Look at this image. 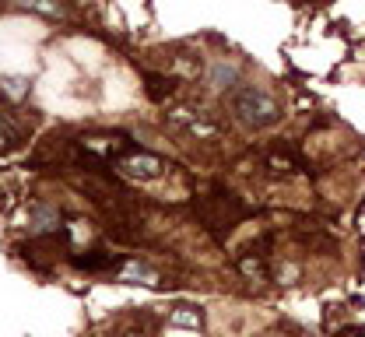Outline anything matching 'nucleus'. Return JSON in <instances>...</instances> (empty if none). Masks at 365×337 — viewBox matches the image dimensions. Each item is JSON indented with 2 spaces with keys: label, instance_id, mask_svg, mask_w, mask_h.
<instances>
[{
  "label": "nucleus",
  "instance_id": "1a4fd4ad",
  "mask_svg": "<svg viewBox=\"0 0 365 337\" xmlns=\"http://www.w3.org/2000/svg\"><path fill=\"white\" fill-rule=\"evenodd\" d=\"M264 169H267L271 176H295V172H299V162H295L292 155H281V151H271V155L264 158Z\"/></svg>",
  "mask_w": 365,
  "mask_h": 337
},
{
  "label": "nucleus",
  "instance_id": "ddd939ff",
  "mask_svg": "<svg viewBox=\"0 0 365 337\" xmlns=\"http://www.w3.org/2000/svg\"><path fill=\"white\" fill-rule=\"evenodd\" d=\"M239 271H242L246 278H253V281H264V278H267V267L257 264L253 256H242V260H239Z\"/></svg>",
  "mask_w": 365,
  "mask_h": 337
},
{
  "label": "nucleus",
  "instance_id": "423d86ee",
  "mask_svg": "<svg viewBox=\"0 0 365 337\" xmlns=\"http://www.w3.org/2000/svg\"><path fill=\"white\" fill-rule=\"evenodd\" d=\"M71 264H74V267H81V271H109V267H120V264H116V256H113V253H106V249L74 253V256H71Z\"/></svg>",
  "mask_w": 365,
  "mask_h": 337
},
{
  "label": "nucleus",
  "instance_id": "2eb2a0df",
  "mask_svg": "<svg viewBox=\"0 0 365 337\" xmlns=\"http://www.w3.org/2000/svg\"><path fill=\"white\" fill-rule=\"evenodd\" d=\"M292 4H319V0H292Z\"/></svg>",
  "mask_w": 365,
  "mask_h": 337
},
{
  "label": "nucleus",
  "instance_id": "9b49d317",
  "mask_svg": "<svg viewBox=\"0 0 365 337\" xmlns=\"http://www.w3.org/2000/svg\"><path fill=\"white\" fill-rule=\"evenodd\" d=\"M0 95L11 98V102H21L29 95V81L25 78H0Z\"/></svg>",
  "mask_w": 365,
  "mask_h": 337
},
{
  "label": "nucleus",
  "instance_id": "f8f14e48",
  "mask_svg": "<svg viewBox=\"0 0 365 337\" xmlns=\"http://www.w3.org/2000/svg\"><path fill=\"white\" fill-rule=\"evenodd\" d=\"M176 74H182L186 81H197L200 78V60L193 53H180L176 56Z\"/></svg>",
  "mask_w": 365,
  "mask_h": 337
},
{
  "label": "nucleus",
  "instance_id": "9d476101",
  "mask_svg": "<svg viewBox=\"0 0 365 337\" xmlns=\"http://www.w3.org/2000/svg\"><path fill=\"white\" fill-rule=\"evenodd\" d=\"M144 85H148V95L155 98V102H165V98L176 92V85L169 78H162V74H144Z\"/></svg>",
  "mask_w": 365,
  "mask_h": 337
},
{
  "label": "nucleus",
  "instance_id": "7ed1b4c3",
  "mask_svg": "<svg viewBox=\"0 0 365 337\" xmlns=\"http://www.w3.org/2000/svg\"><path fill=\"white\" fill-rule=\"evenodd\" d=\"M116 169L127 176V180H155V176H162V169H165V162L158 158V155H151V151H127L120 162H116Z\"/></svg>",
  "mask_w": 365,
  "mask_h": 337
},
{
  "label": "nucleus",
  "instance_id": "f03ea898",
  "mask_svg": "<svg viewBox=\"0 0 365 337\" xmlns=\"http://www.w3.org/2000/svg\"><path fill=\"white\" fill-rule=\"evenodd\" d=\"M134 141L130 138H120V134H85V138H78V151L91 158V162H120L127 151H134Z\"/></svg>",
  "mask_w": 365,
  "mask_h": 337
},
{
  "label": "nucleus",
  "instance_id": "39448f33",
  "mask_svg": "<svg viewBox=\"0 0 365 337\" xmlns=\"http://www.w3.org/2000/svg\"><path fill=\"white\" fill-rule=\"evenodd\" d=\"M116 274H120V281H130V285H158V274L140 260H123L116 267Z\"/></svg>",
  "mask_w": 365,
  "mask_h": 337
},
{
  "label": "nucleus",
  "instance_id": "4468645a",
  "mask_svg": "<svg viewBox=\"0 0 365 337\" xmlns=\"http://www.w3.org/2000/svg\"><path fill=\"white\" fill-rule=\"evenodd\" d=\"M0 145H11V138H7V127L0 123Z\"/></svg>",
  "mask_w": 365,
  "mask_h": 337
},
{
  "label": "nucleus",
  "instance_id": "f257e3e1",
  "mask_svg": "<svg viewBox=\"0 0 365 337\" xmlns=\"http://www.w3.org/2000/svg\"><path fill=\"white\" fill-rule=\"evenodd\" d=\"M232 109H235V116L246 123V127H271L277 123V102H274L267 92H260V88H239L235 95H232Z\"/></svg>",
  "mask_w": 365,
  "mask_h": 337
},
{
  "label": "nucleus",
  "instance_id": "20e7f679",
  "mask_svg": "<svg viewBox=\"0 0 365 337\" xmlns=\"http://www.w3.org/2000/svg\"><path fill=\"white\" fill-rule=\"evenodd\" d=\"M169 120H173L180 130L193 134V138H218V134H222L215 120H204L197 109H186V105H182V109H173V113H169Z\"/></svg>",
  "mask_w": 365,
  "mask_h": 337
},
{
  "label": "nucleus",
  "instance_id": "6e6552de",
  "mask_svg": "<svg viewBox=\"0 0 365 337\" xmlns=\"http://www.w3.org/2000/svg\"><path fill=\"white\" fill-rule=\"evenodd\" d=\"M169 320H173V327H190V331H200V327H204V309H200V306H176Z\"/></svg>",
  "mask_w": 365,
  "mask_h": 337
},
{
  "label": "nucleus",
  "instance_id": "0eeeda50",
  "mask_svg": "<svg viewBox=\"0 0 365 337\" xmlns=\"http://www.w3.org/2000/svg\"><path fill=\"white\" fill-rule=\"evenodd\" d=\"M14 7H21V11H32V14H43V18H53V21L67 18V7H63V0H14Z\"/></svg>",
  "mask_w": 365,
  "mask_h": 337
}]
</instances>
